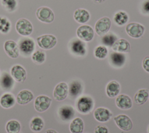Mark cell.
<instances>
[{"instance_id": "cell-11", "label": "cell", "mask_w": 149, "mask_h": 133, "mask_svg": "<svg viewBox=\"0 0 149 133\" xmlns=\"http://www.w3.org/2000/svg\"><path fill=\"white\" fill-rule=\"evenodd\" d=\"M3 48L6 54L12 58H17L20 54L18 44L13 40H6L4 43Z\"/></svg>"}, {"instance_id": "cell-28", "label": "cell", "mask_w": 149, "mask_h": 133, "mask_svg": "<svg viewBox=\"0 0 149 133\" xmlns=\"http://www.w3.org/2000/svg\"><path fill=\"white\" fill-rule=\"evenodd\" d=\"M117 40V36L112 32H108L102 36L101 38L102 44L105 47H112Z\"/></svg>"}, {"instance_id": "cell-3", "label": "cell", "mask_w": 149, "mask_h": 133, "mask_svg": "<svg viewBox=\"0 0 149 133\" xmlns=\"http://www.w3.org/2000/svg\"><path fill=\"white\" fill-rule=\"evenodd\" d=\"M16 30L23 36H28L30 35L33 30V27L31 23L25 18H20L16 23Z\"/></svg>"}, {"instance_id": "cell-18", "label": "cell", "mask_w": 149, "mask_h": 133, "mask_svg": "<svg viewBox=\"0 0 149 133\" xmlns=\"http://www.w3.org/2000/svg\"><path fill=\"white\" fill-rule=\"evenodd\" d=\"M116 106L121 110H128L132 107V100L131 98L125 94H122L116 97L115 100Z\"/></svg>"}, {"instance_id": "cell-7", "label": "cell", "mask_w": 149, "mask_h": 133, "mask_svg": "<svg viewBox=\"0 0 149 133\" xmlns=\"http://www.w3.org/2000/svg\"><path fill=\"white\" fill-rule=\"evenodd\" d=\"M111 21L108 17H103L97 21L95 24V30L96 33L102 36L107 33L111 27Z\"/></svg>"}, {"instance_id": "cell-17", "label": "cell", "mask_w": 149, "mask_h": 133, "mask_svg": "<svg viewBox=\"0 0 149 133\" xmlns=\"http://www.w3.org/2000/svg\"><path fill=\"white\" fill-rule=\"evenodd\" d=\"M112 116V113L104 107H98L96 108L94 112V117L95 119L101 123L109 121Z\"/></svg>"}, {"instance_id": "cell-41", "label": "cell", "mask_w": 149, "mask_h": 133, "mask_svg": "<svg viewBox=\"0 0 149 133\" xmlns=\"http://www.w3.org/2000/svg\"><path fill=\"white\" fill-rule=\"evenodd\" d=\"M147 130H148V132L149 133V125H148V129H147Z\"/></svg>"}, {"instance_id": "cell-1", "label": "cell", "mask_w": 149, "mask_h": 133, "mask_svg": "<svg viewBox=\"0 0 149 133\" xmlns=\"http://www.w3.org/2000/svg\"><path fill=\"white\" fill-rule=\"evenodd\" d=\"M20 53L24 56H29L34 52L35 43L34 40L27 37L21 38L18 44Z\"/></svg>"}, {"instance_id": "cell-14", "label": "cell", "mask_w": 149, "mask_h": 133, "mask_svg": "<svg viewBox=\"0 0 149 133\" xmlns=\"http://www.w3.org/2000/svg\"><path fill=\"white\" fill-rule=\"evenodd\" d=\"M75 111L70 105H63L58 110V115L60 118L64 121H69L73 119Z\"/></svg>"}, {"instance_id": "cell-30", "label": "cell", "mask_w": 149, "mask_h": 133, "mask_svg": "<svg viewBox=\"0 0 149 133\" xmlns=\"http://www.w3.org/2000/svg\"><path fill=\"white\" fill-rule=\"evenodd\" d=\"M5 129L8 133H19L21 129V125L18 121L16 120H11L6 123Z\"/></svg>"}, {"instance_id": "cell-35", "label": "cell", "mask_w": 149, "mask_h": 133, "mask_svg": "<svg viewBox=\"0 0 149 133\" xmlns=\"http://www.w3.org/2000/svg\"><path fill=\"white\" fill-rule=\"evenodd\" d=\"M108 55V49L104 46H98L94 50V55L98 59H104Z\"/></svg>"}, {"instance_id": "cell-8", "label": "cell", "mask_w": 149, "mask_h": 133, "mask_svg": "<svg viewBox=\"0 0 149 133\" xmlns=\"http://www.w3.org/2000/svg\"><path fill=\"white\" fill-rule=\"evenodd\" d=\"M77 37L82 41H90L94 37V30L89 25H81L78 27L76 31Z\"/></svg>"}, {"instance_id": "cell-40", "label": "cell", "mask_w": 149, "mask_h": 133, "mask_svg": "<svg viewBox=\"0 0 149 133\" xmlns=\"http://www.w3.org/2000/svg\"><path fill=\"white\" fill-rule=\"evenodd\" d=\"M95 2H98V3H101L102 2H104L105 0H94Z\"/></svg>"}, {"instance_id": "cell-39", "label": "cell", "mask_w": 149, "mask_h": 133, "mask_svg": "<svg viewBox=\"0 0 149 133\" xmlns=\"http://www.w3.org/2000/svg\"><path fill=\"white\" fill-rule=\"evenodd\" d=\"M45 133H58L56 131L54 130H52V129H48L47 130Z\"/></svg>"}, {"instance_id": "cell-16", "label": "cell", "mask_w": 149, "mask_h": 133, "mask_svg": "<svg viewBox=\"0 0 149 133\" xmlns=\"http://www.w3.org/2000/svg\"><path fill=\"white\" fill-rule=\"evenodd\" d=\"M15 85V80L13 77L9 73L3 72L0 76V86L5 90H10Z\"/></svg>"}, {"instance_id": "cell-24", "label": "cell", "mask_w": 149, "mask_h": 133, "mask_svg": "<svg viewBox=\"0 0 149 133\" xmlns=\"http://www.w3.org/2000/svg\"><path fill=\"white\" fill-rule=\"evenodd\" d=\"M73 17L77 22L79 23H85L88 21L90 15L87 10L79 8L74 11Z\"/></svg>"}, {"instance_id": "cell-21", "label": "cell", "mask_w": 149, "mask_h": 133, "mask_svg": "<svg viewBox=\"0 0 149 133\" xmlns=\"http://www.w3.org/2000/svg\"><path fill=\"white\" fill-rule=\"evenodd\" d=\"M109 60L111 64L113 66L117 68H120L125 64L126 61V57L123 53L114 51L111 53Z\"/></svg>"}, {"instance_id": "cell-27", "label": "cell", "mask_w": 149, "mask_h": 133, "mask_svg": "<svg viewBox=\"0 0 149 133\" xmlns=\"http://www.w3.org/2000/svg\"><path fill=\"white\" fill-rule=\"evenodd\" d=\"M149 97L148 90L146 89H141L139 90L134 96L135 103L139 105L144 104L148 100Z\"/></svg>"}, {"instance_id": "cell-37", "label": "cell", "mask_w": 149, "mask_h": 133, "mask_svg": "<svg viewBox=\"0 0 149 133\" xmlns=\"http://www.w3.org/2000/svg\"><path fill=\"white\" fill-rule=\"evenodd\" d=\"M142 65L143 69L147 72L149 73V56H147L143 59Z\"/></svg>"}, {"instance_id": "cell-4", "label": "cell", "mask_w": 149, "mask_h": 133, "mask_svg": "<svg viewBox=\"0 0 149 133\" xmlns=\"http://www.w3.org/2000/svg\"><path fill=\"white\" fill-rule=\"evenodd\" d=\"M38 46L42 49L49 50L55 46L57 43L56 37L52 34H44L37 38Z\"/></svg>"}, {"instance_id": "cell-25", "label": "cell", "mask_w": 149, "mask_h": 133, "mask_svg": "<svg viewBox=\"0 0 149 133\" xmlns=\"http://www.w3.org/2000/svg\"><path fill=\"white\" fill-rule=\"evenodd\" d=\"M15 98L14 96L10 93L3 94L0 98V104L5 108L12 107L15 104Z\"/></svg>"}, {"instance_id": "cell-20", "label": "cell", "mask_w": 149, "mask_h": 133, "mask_svg": "<svg viewBox=\"0 0 149 133\" xmlns=\"http://www.w3.org/2000/svg\"><path fill=\"white\" fill-rule=\"evenodd\" d=\"M83 91V85L81 82L74 80L72 81L68 86V93L73 98L79 96Z\"/></svg>"}, {"instance_id": "cell-33", "label": "cell", "mask_w": 149, "mask_h": 133, "mask_svg": "<svg viewBox=\"0 0 149 133\" xmlns=\"http://www.w3.org/2000/svg\"><path fill=\"white\" fill-rule=\"evenodd\" d=\"M45 54L41 50H37L33 52L31 59L33 61L37 64H42L45 60Z\"/></svg>"}, {"instance_id": "cell-9", "label": "cell", "mask_w": 149, "mask_h": 133, "mask_svg": "<svg viewBox=\"0 0 149 133\" xmlns=\"http://www.w3.org/2000/svg\"><path fill=\"white\" fill-rule=\"evenodd\" d=\"M114 121L116 125L122 130L125 131H129L132 130L133 127V123L130 118L126 114H119L114 117Z\"/></svg>"}, {"instance_id": "cell-2", "label": "cell", "mask_w": 149, "mask_h": 133, "mask_svg": "<svg viewBox=\"0 0 149 133\" xmlns=\"http://www.w3.org/2000/svg\"><path fill=\"white\" fill-rule=\"evenodd\" d=\"M77 111L81 114H86L90 113L94 107L93 99L88 96H83L79 98L76 103Z\"/></svg>"}, {"instance_id": "cell-38", "label": "cell", "mask_w": 149, "mask_h": 133, "mask_svg": "<svg viewBox=\"0 0 149 133\" xmlns=\"http://www.w3.org/2000/svg\"><path fill=\"white\" fill-rule=\"evenodd\" d=\"M142 10L143 13L149 14V0L145 1L143 3Z\"/></svg>"}, {"instance_id": "cell-32", "label": "cell", "mask_w": 149, "mask_h": 133, "mask_svg": "<svg viewBox=\"0 0 149 133\" xmlns=\"http://www.w3.org/2000/svg\"><path fill=\"white\" fill-rule=\"evenodd\" d=\"M11 28V23L6 17L0 16V32L2 33H8Z\"/></svg>"}, {"instance_id": "cell-10", "label": "cell", "mask_w": 149, "mask_h": 133, "mask_svg": "<svg viewBox=\"0 0 149 133\" xmlns=\"http://www.w3.org/2000/svg\"><path fill=\"white\" fill-rule=\"evenodd\" d=\"M51 102L52 99L49 97L45 95H40L34 100V108L38 112H44L49 107Z\"/></svg>"}, {"instance_id": "cell-34", "label": "cell", "mask_w": 149, "mask_h": 133, "mask_svg": "<svg viewBox=\"0 0 149 133\" xmlns=\"http://www.w3.org/2000/svg\"><path fill=\"white\" fill-rule=\"evenodd\" d=\"M1 4L6 10L9 12L15 11L17 7L16 0H1Z\"/></svg>"}, {"instance_id": "cell-26", "label": "cell", "mask_w": 149, "mask_h": 133, "mask_svg": "<svg viewBox=\"0 0 149 133\" xmlns=\"http://www.w3.org/2000/svg\"><path fill=\"white\" fill-rule=\"evenodd\" d=\"M71 133H83L84 130V122L80 117L73 118L69 125Z\"/></svg>"}, {"instance_id": "cell-15", "label": "cell", "mask_w": 149, "mask_h": 133, "mask_svg": "<svg viewBox=\"0 0 149 133\" xmlns=\"http://www.w3.org/2000/svg\"><path fill=\"white\" fill-rule=\"evenodd\" d=\"M10 75L18 82H24L27 76V73L25 69L20 65H15L10 69Z\"/></svg>"}, {"instance_id": "cell-36", "label": "cell", "mask_w": 149, "mask_h": 133, "mask_svg": "<svg viewBox=\"0 0 149 133\" xmlns=\"http://www.w3.org/2000/svg\"><path fill=\"white\" fill-rule=\"evenodd\" d=\"M95 133H109L108 128L104 125H97L94 130Z\"/></svg>"}, {"instance_id": "cell-22", "label": "cell", "mask_w": 149, "mask_h": 133, "mask_svg": "<svg viewBox=\"0 0 149 133\" xmlns=\"http://www.w3.org/2000/svg\"><path fill=\"white\" fill-rule=\"evenodd\" d=\"M34 98L33 93L27 89H24L19 92L16 96L17 102L21 105H24L30 103Z\"/></svg>"}, {"instance_id": "cell-23", "label": "cell", "mask_w": 149, "mask_h": 133, "mask_svg": "<svg viewBox=\"0 0 149 133\" xmlns=\"http://www.w3.org/2000/svg\"><path fill=\"white\" fill-rule=\"evenodd\" d=\"M120 90L119 83L116 80L109 82L106 87V93L109 97H114L118 96Z\"/></svg>"}, {"instance_id": "cell-19", "label": "cell", "mask_w": 149, "mask_h": 133, "mask_svg": "<svg viewBox=\"0 0 149 133\" xmlns=\"http://www.w3.org/2000/svg\"><path fill=\"white\" fill-rule=\"evenodd\" d=\"M112 50L118 52H129L130 51V44L129 42L125 38L118 39L112 46Z\"/></svg>"}, {"instance_id": "cell-5", "label": "cell", "mask_w": 149, "mask_h": 133, "mask_svg": "<svg viewBox=\"0 0 149 133\" xmlns=\"http://www.w3.org/2000/svg\"><path fill=\"white\" fill-rule=\"evenodd\" d=\"M36 15L40 21L47 23H52L55 18L53 11L47 6H41L37 9Z\"/></svg>"}, {"instance_id": "cell-31", "label": "cell", "mask_w": 149, "mask_h": 133, "mask_svg": "<svg viewBox=\"0 0 149 133\" xmlns=\"http://www.w3.org/2000/svg\"><path fill=\"white\" fill-rule=\"evenodd\" d=\"M129 16L124 11L117 12L113 16V20L115 23L119 26H123L127 22Z\"/></svg>"}, {"instance_id": "cell-13", "label": "cell", "mask_w": 149, "mask_h": 133, "mask_svg": "<svg viewBox=\"0 0 149 133\" xmlns=\"http://www.w3.org/2000/svg\"><path fill=\"white\" fill-rule=\"evenodd\" d=\"M70 48L72 53L76 55L83 56L86 52V44L80 39H73L70 42Z\"/></svg>"}, {"instance_id": "cell-12", "label": "cell", "mask_w": 149, "mask_h": 133, "mask_svg": "<svg viewBox=\"0 0 149 133\" xmlns=\"http://www.w3.org/2000/svg\"><path fill=\"white\" fill-rule=\"evenodd\" d=\"M54 98L58 101L65 100L68 94V86L65 82H60L56 85L53 92Z\"/></svg>"}, {"instance_id": "cell-29", "label": "cell", "mask_w": 149, "mask_h": 133, "mask_svg": "<svg viewBox=\"0 0 149 133\" xmlns=\"http://www.w3.org/2000/svg\"><path fill=\"white\" fill-rule=\"evenodd\" d=\"M44 126V123L42 118L40 117H34L30 123V128L34 132L41 131Z\"/></svg>"}, {"instance_id": "cell-6", "label": "cell", "mask_w": 149, "mask_h": 133, "mask_svg": "<svg viewBox=\"0 0 149 133\" xmlns=\"http://www.w3.org/2000/svg\"><path fill=\"white\" fill-rule=\"evenodd\" d=\"M144 26L139 23L132 22L128 23L125 27L127 34L131 37L137 38L141 37L144 32Z\"/></svg>"}]
</instances>
